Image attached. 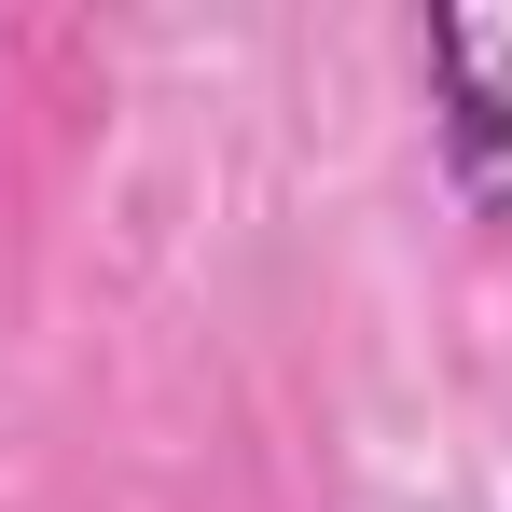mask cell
<instances>
[{
    "label": "cell",
    "mask_w": 512,
    "mask_h": 512,
    "mask_svg": "<svg viewBox=\"0 0 512 512\" xmlns=\"http://www.w3.org/2000/svg\"><path fill=\"white\" fill-rule=\"evenodd\" d=\"M416 70H429V139H443L457 208L512 236V0H443L416 28Z\"/></svg>",
    "instance_id": "cell-1"
}]
</instances>
